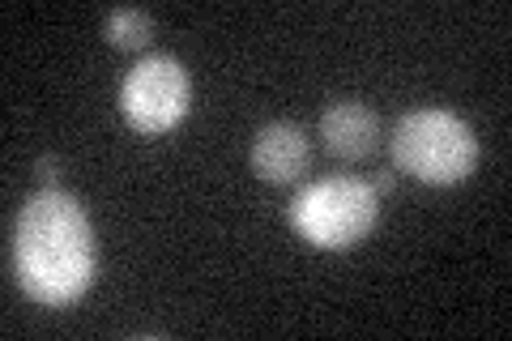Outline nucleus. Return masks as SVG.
<instances>
[{"label": "nucleus", "mask_w": 512, "mask_h": 341, "mask_svg": "<svg viewBox=\"0 0 512 341\" xmlns=\"http://www.w3.org/2000/svg\"><path fill=\"white\" fill-rule=\"evenodd\" d=\"M9 265L18 286L43 307L82 299L99 273V243L86 205L64 188H39L13 218Z\"/></svg>", "instance_id": "1"}, {"label": "nucleus", "mask_w": 512, "mask_h": 341, "mask_svg": "<svg viewBox=\"0 0 512 341\" xmlns=\"http://www.w3.org/2000/svg\"><path fill=\"white\" fill-rule=\"evenodd\" d=\"M393 162L410 180L448 188L470 180L478 167V137L474 128L448 107L406 111L393 128Z\"/></svg>", "instance_id": "2"}, {"label": "nucleus", "mask_w": 512, "mask_h": 341, "mask_svg": "<svg viewBox=\"0 0 512 341\" xmlns=\"http://www.w3.org/2000/svg\"><path fill=\"white\" fill-rule=\"evenodd\" d=\"M380 218V197L367 180L355 175H329V180L303 184L291 205H286V222L291 231L325 252L355 248L372 235V226Z\"/></svg>", "instance_id": "3"}, {"label": "nucleus", "mask_w": 512, "mask_h": 341, "mask_svg": "<svg viewBox=\"0 0 512 341\" xmlns=\"http://www.w3.org/2000/svg\"><path fill=\"white\" fill-rule=\"evenodd\" d=\"M192 107L188 69L175 56H146L120 81V111L137 133H171Z\"/></svg>", "instance_id": "4"}, {"label": "nucleus", "mask_w": 512, "mask_h": 341, "mask_svg": "<svg viewBox=\"0 0 512 341\" xmlns=\"http://www.w3.org/2000/svg\"><path fill=\"white\" fill-rule=\"evenodd\" d=\"M248 158H252V171L261 175L265 184H295L312 162V145L303 137L299 124L278 120V124H265L261 133H256Z\"/></svg>", "instance_id": "5"}, {"label": "nucleus", "mask_w": 512, "mask_h": 341, "mask_svg": "<svg viewBox=\"0 0 512 341\" xmlns=\"http://www.w3.org/2000/svg\"><path fill=\"white\" fill-rule=\"evenodd\" d=\"M325 150L342 162H359L380 145V116L359 99H338L320 111Z\"/></svg>", "instance_id": "6"}, {"label": "nucleus", "mask_w": 512, "mask_h": 341, "mask_svg": "<svg viewBox=\"0 0 512 341\" xmlns=\"http://www.w3.org/2000/svg\"><path fill=\"white\" fill-rule=\"evenodd\" d=\"M103 35L111 47H120V52H137V47H146L150 35H154V18L146 9H116L103 26Z\"/></svg>", "instance_id": "7"}, {"label": "nucleus", "mask_w": 512, "mask_h": 341, "mask_svg": "<svg viewBox=\"0 0 512 341\" xmlns=\"http://www.w3.org/2000/svg\"><path fill=\"white\" fill-rule=\"evenodd\" d=\"M35 175H39V188H60V158L56 154H43L35 162Z\"/></svg>", "instance_id": "8"}, {"label": "nucleus", "mask_w": 512, "mask_h": 341, "mask_svg": "<svg viewBox=\"0 0 512 341\" xmlns=\"http://www.w3.org/2000/svg\"><path fill=\"white\" fill-rule=\"evenodd\" d=\"M372 188H376V197H384V192H393V171H380L376 180H372Z\"/></svg>", "instance_id": "9"}]
</instances>
